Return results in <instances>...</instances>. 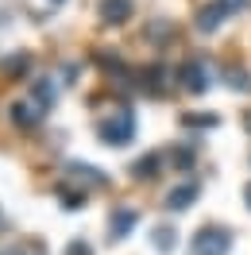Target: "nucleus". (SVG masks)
I'll return each instance as SVG.
<instances>
[{
    "mask_svg": "<svg viewBox=\"0 0 251 255\" xmlns=\"http://www.w3.org/2000/svg\"><path fill=\"white\" fill-rule=\"evenodd\" d=\"M97 135H101L109 147L131 143V139H135V116H131V109L112 112V116H105V120H97Z\"/></svg>",
    "mask_w": 251,
    "mask_h": 255,
    "instance_id": "1",
    "label": "nucleus"
},
{
    "mask_svg": "<svg viewBox=\"0 0 251 255\" xmlns=\"http://www.w3.org/2000/svg\"><path fill=\"white\" fill-rule=\"evenodd\" d=\"M228 248H232L228 228H201L197 236L189 240V252L193 255H228Z\"/></svg>",
    "mask_w": 251,
    "mask_h": 255,
    "instance_id": "2",
    "label": "nucleus"
},
{
    "mask_svg": "<svg viewBox=\"0 0 251 255\" xmlns=\"http://www.w3.org/2000/svg\"><path fill=\"white\" fill-rule=\"evenodd\" d=\"M139 224V213L135 209H127V205H120V209H112V221H109V236L112 240H124L131 228Z\"/></svg>",
    "mask_w": 251,
    "mask_h": 255,
    "instance_id": "3",
    "label": "nucleus"
},
{
    "mask_svg": "<svg viewBox=\"0 0 251 255\" xmlns=\"http://www.w3.org/2000/svg\"><path fill=\"white\" fill-rule=\"evenodd\" d=\"M182 85H186L189 93H205V89H209V74H205L201 58H189V62L182 66Z\"/></svg>",
    "mask_w": 251,
    "mask_h": 255,
    "instance_id": "4",
    "label": "nucleus"
},
{
    "mask_svg": "<svg viewBox=\"0 0 251 255\" xmlns=\"http://www.w3.org/2000/svg\"><path fill=\"white\" fill-rule=\"evenodd\" d=\"M197 193H201V186H197V182H182V186H174V190L166 193V209L182 213V209H189L193 201H197Z\"/></svg>",
    "mask_w": 251,
    "mask_h": 255,
    "instance_id": "5",
    "label": "nucleus"
},
{
    "mask_svg": "<svg viewBox=\"0 0 251 255\" xmlns=\"http://www.w3.org/2000/svg\"><path fill=\"white\" fill-rule=\"evenodd\" d=\"M97 12L105 23H124L131 16V0H97Z\"/></svg>",
    "mask_w": 251,
    "mask_h": 255,
    "instance_id": "6",
    "label": "nucleus"
},
{
    "mask_svg": "<svg viewBox=\"0 0 251 255\" xmlns=\"http://www.w3.org/2000/svg\"><path fill=\"white\" fill-rule=\"evenodd\" d=\"M224 19H228V12H224L217 0H213L209 8H201V12H197V31H201V35H213L220 23H224Z\"/></svg>",
    "mask_w": 251,
    "mask_h": 255,
    "instance_id": "7",
    "label": "nucleus"
},
{
    "mask_svg": "<svg viewBox=\"0 0 251 255\" xmlns=\"http://www.w3.org/2000/svg\"><path fill=\"white\" fill-rule=\"evenodd\" d=\"M12 120H16L19 128H31V124H39V120H43V109H39L35 101H19L16 109H12Z\"/></svg>",
    "mask_w": 251,
    "mask_h": 255,
    "instance_id": "8",
    "label": "nucleus"
},
{
    "mask_svg": "<svg viewBox=\"0 0 251 255\" xmlns=\"http://www.w3.org/2000/svg\"><path fill=\"white\" fill-rule=\"evenodd\" d=\"M31 101H35L43 112H47L50 105H54V81H50V78H39V81L31 85Z\"/></svg>",
    "mask_w": 251,
    "mask_h": 255,
    "instance_id": "9",
    "label": "nucleus"
},
{
    "mask_svg": "<svg viewBox=\"0 0 251 255\" xmlns=\"http://www.w3.org/2000/svg\"><path fill=\"white\" fill-rule=\"evenodd\" d=\"M158 166H162V159H158V155H147V159L135 162V170H131V174H135V178H155Z\"/></svg>",
    "mask_w": 251,
    "mask_h": 255,
    "instance_id": "10",
    "label": "nucleus"
},
{
    "mask_svg": "<svg viewBox=\"0 0 251 255\" xmlns=\"http://www.w3.org/2000/svg\"><path fill=\"white\" fill-rule=\"evenodd\" d=\"M155 248L158 252H174V228H155Z\"/></svg>",
    "mask_w": 251,
    "mask_h": 255,
    "instance_id": "11",
    "label": "nucleus"
},
{
    "mask_svg": "<svg viewBox=\"0 0 251 255\" xmlns=\"http://www.w3.org/2000/svg\"><path fill=\"white\" fill-rule=\"evenodd\" d=\"M174 166H178V170H189V166H193V147H178V151H174Z\"/></svg>",
    "mask_w": 251,
    "mask_h": 255,
    "instance_id": "12",
    "label": "nucleus"
},
{
    "mask_svg": "<svg viewBox=\"0 0 251 255\" xmlns=\"http://www.w3.org/2000/svg\"><path fill=\"white\" fill-rule=\"evenodd\" d=\"M62 201H66V209H81V193L78 190H62Z\"/></svg>",
    "mask_w": 251,
    "mask_h": 255,
    "instance_id": "13",
    "label": "nucleus"
},
{
    "mask_svg": "<svg viewBox=\"0 0 251 255\" xmlns=\"http://www.w3.org/2000/svg\"><path fill=\"white\" fill-rule=\"evenodd\" d=\"M186 124H197V128H213L217 116H186Z\"/></svg>",
    "mask_w": 251,
    "mask_h": 255,
    "instance_id": "14",
    "label": "nucleus"
},
{
    "mask_svg": "<svg viewBox=\"0 0 251 255\" xmlns=\"http://www.w3.org/2000/svg\"><path fill=\"white\" fill-rule=\"evenodd\" d=\"M217 4L224 8V12H228V16H232V12H240V8L248 4V0H217Z\"/></svg>",
    "mask_w": 251,
    "mask_h": 255,
    "instance_id": "15",
    "label": "nucleus"
},
{
    "mask_svg": "<svg viewBox=\"0 0 251 255\" xmlns=\"http://www.w3.org/2000/svg\"><path fill=\"white\" fill-rule=\"evenodd\" d=\"M66 255H89V248H85V244H70V248H66Z\"/></svg>",
    "mask_w": 251,
    "mask_h": 255,
    "instance_id": "16",
    "label": "nucleus"
},
{
    "mask_svg": "<svg viewBox=\"0 0 251 255\" xmlns=\"http://www.w3.org/2000/svg\"><path fill=\"white\" fill-rule=\"evenodd\" d=\"M244 201H248V209H251V182L244 186Z\"/></svg>",
    "mask_w": 251,
    "mask_h": 255,
    "instance_id": "17",
    "label": "nucleus"
},
{
    "mask_svg": "<svg viewBox=\"0 0 251 255\" xmlns=\"http://www.w3.org/2000/svg\"><path fill=\"white\" fill-rule=\"evenodd\" d=\"M0 255H19V252H0Z\"/></svg>",
    "mask_w": 251,
    "mask_h": 255,
    "instance_id": "18",
    "label": "nucleus"
},
{
    "mask_svg": "<svg viewBox=\"0 0 251 255\" xmlns=\"http://www.w3.org/2000/svg\"><path fill=\"white\" fill-rule=\"evenodd\" d=\"M54 4H62V0H54Z\"/></svg>",
    "mask_w": 251,
    "mask_h": 255,
    "instance_id": "19",
    "label": "nucleus"
}]
</instances>
